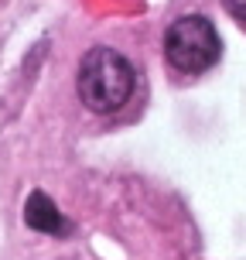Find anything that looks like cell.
Listing matches in <instances>:
<instances>
[{"label": "cell", "mask_w": 246, "mask_h": 260, "mask_svg": "<svg viewBox=\"0 0 246 260\" xmlns=\"http://www.w3.org/2000/svg\"><path fill=\"white\" fill-rule=\"evenodd\" d=\"M226 7H229L236 17H243V21H246V0H226Z\"/></svg>", "instance_id": "cell-4"}, {"label": "cell", "mask_w": 246, "mask_h": 260, "mask_svg": "<svg viewBox=\"0 0 246 260\" xmlns=\"http://www.w3.org/2000/svg\"><path fill=\"white\" fill-rule=\"evenodd\" d=\"M24 222L31 226V230L48 233V236H68V233H72V222L58 212V206H55L45 192H31V195H27V202H24Z\"/></svg>", "instance_id": "cell-3"}, {"label": "cell", "mask_w": 246, "mask_h": 260, "mask_svg": "<svg viewBox=\"0 0 246 260\" xmlns=\"http://www.w3.org/2000/svg\"><path fill=\"white\" fill-rule=\"evenodd\" d=\"M164 55H168L171 69H178L185 76H198L219 62L222 55L219 31L202 14H185L164 35Z\"/></svg>", "instance_id": "cell-2"}, {"label": "cell", "mask_w": 246, "mask_h": 260, "mask_svg": "<svg viewBox=\"0 0 246 260\" xmlns=\"http://www.w3.org/2000/svg\"><path fill=\"white\" fill-rule=\"evenodd\" d=\"M76 86H79V100L89 106L92 113H117L133 96L137 72H133L130 58L99 45V48H89L82 55Z\"/></svg>", "instance_id": "cell-1"}]
</instances>
